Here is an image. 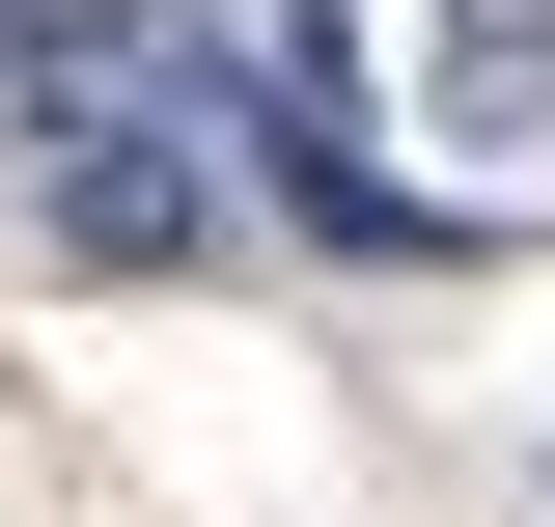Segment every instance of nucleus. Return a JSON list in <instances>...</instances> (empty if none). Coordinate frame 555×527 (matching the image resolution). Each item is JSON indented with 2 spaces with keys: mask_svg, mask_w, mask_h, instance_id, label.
Segmentation results:
<instances>
[{
  "mask_svg": "<svg viewBox=\"0 0 555 527\" xmlns=\"http://www.w3.org/2000/svg\"><path fill=\"white\" fill-rule=\"evenodd\" d=\"M28 167H56V250H83V278H167V250H222V167H195V112H167V56H139V28H112V83H83Z\"/></svg>",
  "mask_w": 555,
  "mask_h": 527,
  "instance_id": "nucleus-1",
  "label": "nucleus"
},
{
  "mask_svg": "<svg viewBox=\"0 0 555 527\" xmlns=\"http://www.w3.org/2000/svg\"><path fill=\"white\" fill-rule=\"evenodd\" d=\"M83 83H112V28H83V0H0V139H56Z\"/></svg>",
  "mask_w": 555,
  "mask_h": 527,
  "instance_id": "nucleus-2",
  "label": "nucleus"
}]
</instances>
